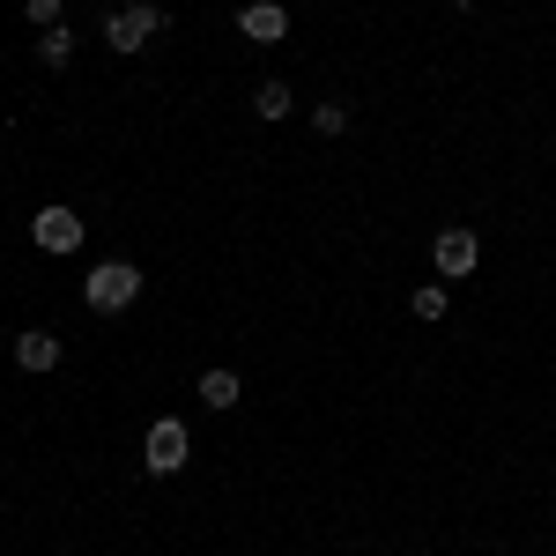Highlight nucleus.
Listing matches in <instances>:
<instances>
[{"label": "nucleus", "instance_id": "39448f33", "mask_svg": "<svg viewBox=\"0 0 556 556\" xmlns=\"http://www.w3.org/2000/svg\"><path fill=\"white\" fill-rule=\"evenodd\" d=\"M30 238H38V253H75V245H83V215L52 201V208H38V223H30Z\"/></svg>", "mask_w": 556, "mask_h": 556}, {"label": "nucleus", "instance_id": "423d86ee", "mask_svg": "<svg viewBox=\"0 0 556 556\" xmlns=\"http://www.w3.org/2000/svg\"><path fill=\"white\" fill-rule=\"evenodd\" d=\"M238 30L253 45H282L290 38V8H282V0H245V8H238Z\"/></svg>", "mask_w": 556, "mask_h": 556}, {"label": "nucleus", "instance_id": "4468645a", "mask_svg": "<svg viewBox=\"0 0 556 556\" xmlns=\"http://www.w3.org/2000/svg\"><path fill=\"white\" fill-rule=\"evenodd\" d=\"M453 8H468V0H453Z\"/></svg>", "mask_w": 556, "mask_h": 556}, {"label": "nucleus", "instance_id": "f8f14e48", "mask_svg": "<svg viewBox=\"0 0 556 556\" xmlns=\"http://www.w3.org/2000/svg\"><path fill=\"white\" fill-rule=\"evenodd\" d=\"M312 127L319 134H349V104H312Z\"/></svg>", "mask_w": 556, "mask_h": 556}, {"label": "nucleus", "instance_id": "6e6552de", "mask_svg": "<svg viewBox=\"0 0 556 556\" xmlns=\"http://www.w3.org/2000/svg\"><path fill=\"white\" fill-rule=\"evenodd\" d=\"M238 393H245V386H238V371H201V408H215V416H223V408H238Z\"/></svg>", "mask_w": 556, "mask_h": 556}, {"label": "nucleus", "instance_id": "ddd939ff", "mask_svg": "<svg viewBox=\"0 0 556 556\" xmlns=\"http://www.w3.org/2000/svg\"><path fill=\"white\" fill-rule=\"evenodd\" d=\"M23 15H30L38 30H60V0H23Z\"/></svg>", "mask_w": 556, "mask_h": 556}, {"label": "nucleus", "instance_id": "f03ea898", "mask_svg": "<svg viewBox=\"0 0 556 556\" xmlns=\"http://www.w3.org/2000/svg\"><path fill=\"white\" fill-rule=\"evenodd\" d=\"M149 38H164V8L127 0V8H112V15H104V45H112V52H141Z\"/></svg>", "mask_w": 556, "mask_h": 556}, {"label": "nucleus", "instance_id": "9d476101", "mask_svg": "<svg viewBox=\"0 0 556 556\" xmlns=\"http://www.w3.org/2000/svg\"><path fill=\"white\" fill-rule=\"evenodd\" d=\"M38 60H45V67H67V60H75V30H67V23H60V30H45Z\"/></svg>", "mask_w": 556, "mask_h": 556}, {"label": "nucleus", "instance_id": "9b49d317", "mask_svg": "<svg viewBox=\"0 0 556 556\" xmlns=\"http://www.w3.org/2000/svg\"><path fill=\"white\" fill-rule=\"evenodd\" d=\"M408 304H416V319H445V304H453V298H445V282H424Z\"/></svg>", "mask_w": 556, "mask_h": 556}, {"label": "nucleus", "instance_id": "f257e3e1", "mask_svg": "<svg viewBox=\"0 0 556 556\" xmlns=\"http://www.w3.org/2000/svg\"><path fill=\"white\" fill-rule=\"evenodd\" d=\"M134 298H141V267H134V260H97V267L83 275L89 312H127Z\"/></svg>", "mask_w": 556, "mask_h": 556}, {"label": "nucleus", "instance_id": "1a4fd4ad", "mask_svg": "<svg viewBox=\"0 0 556 556\" xmlns=\"http://www.w3.org/2000/svg\"><path fill=\"white\" fill-rule=\"evenodd\" d=\"M253 112H260V119H290V112H298L290 83H260V89H253Z\"/></svg>", "mask_w": 556, "mask_h": 556}, {"label": "nucleus", "instance_id": "20e7f679", "mask_svg": "<svg viewBox=\"0 0 556 556\" xmlns=\"http://www.w3.org/2000/svg\"><path fill=\"white\" fill-rule=\"evenodd\" d=\"M430 260H438V275H475V260H482V238H475L468 223H445L438 238H430Z\"/></svg>", "mask_w": 556, "mask_h": 556}, {"label": "nucleus", "instance_id": "0eeeda50", "mask_svg": "<svg viewBox=\"0 0 556 556\" xmlns=\"http://www.w3.org/2000/svg\"><path fill=\"white\" fill-rule=\"evenodd\" d=\"M15 364H23V371H52V364H60V342L30 327V334H15Z\"/></svg>", "mask_w": 556, "mask_h": 556}, {"label": "nucleus", "instance_id": "7ed1b4c3", "mask_svg": "<svg viewBox=\"0 0 556 556\" xmlns=\"http://www.w3.org/2000/svg\"><path fill=\"white\" fill-rule=\"evenodd\" d=\"M186 460H193L186 424H178V416H156V424H149V438H141V468H149V475H178Z\"/></svg>", "mask_w": 556, "mask_h": 556}]
</instances>
